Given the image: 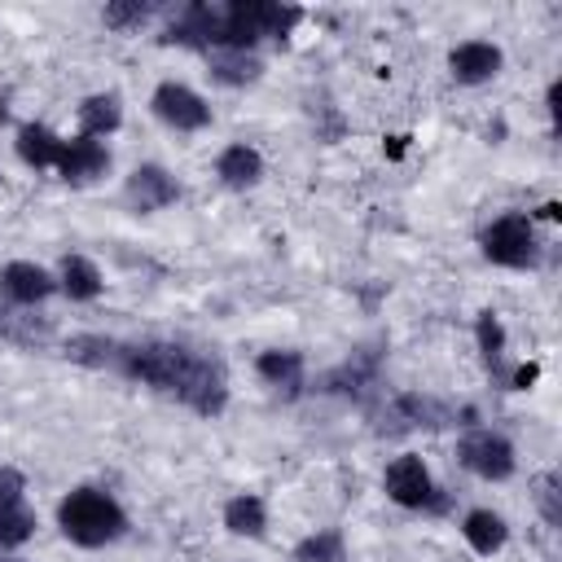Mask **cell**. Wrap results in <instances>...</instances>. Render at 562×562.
Segmentation results:
<instances>
[{
    "mask_svg": "<svg viewBox=\"0 0 562 562\" xmlns=\"http://www.w3.org/2000/svg\"><path fill=\"white\" fill-rule=\"evenodd\" d=\"M57 527H61L66 540H75L83 549H101V544H114L127 531V514H123V505L110 492L75 487L57 505Z\"/></svg>",
    "mask_w": 562,
    "mask_h": 562,
    "instance_id": "2",
    "label": "cell"
},
{
    "mask_svg": "<svg viewBox=\"0 0 562 562\" xmlns=\"http://www.w3.org/2000/svg\"><path fill=\"white\" fill-rule=\"evenodd\" d=\"M461 536H465V544H470L474 553L492 558V553H501V549H505L509 527H505V518H501V514H492V509H470V514H465V522H461Z\"/></svg>",
    "mask_w": 562,
    "mask_h": 562,
    "instance_id": "15",
    "label": "cell"
},
{
    "mask_svg": "<svg viewBox=\"0 0 562 562\" xmlns=\"http://www.w3.org/2000/svg\"><path fill=\"white\" fill-rule=\"evenodd\" d=\"M57 285L75 299V303H88V299H97L101 294V272H97V263L92 259H83V255H66L61 259V272H57Z\"/></svg>",
    "mask_w": 562,
    "mask_h": 562,
    "instance_id": "17",
    "label": "cell"
},
{
    "mask_svg": "<svg viewBox=\"0 0 562 562\" xmlns=\"http://www.w3.org/2000/svg\"><path fill=\"white\" fill-rule=\"evenodd\" d=\"M294 558L299 562H342L347 558V540H342L338 527H321V531H312V536H303L294 544Z\"/></svg>",
    "mask_w": 562,
    "mask_h": 562,
    "instance_id": "20",
    "label": "cell"
},
{
    "mask_svg": "<svg viewBox=\"0 0 562 562\" xmlns=\"http://www.w3.org/2000/svg\"><path fill=\"white\" fill-rule=\"evenodd\" d=\"M149 13H154V4H140V0H110V4L101 9V22L114 26V31H136L140 22H149Z\"/></svg>",
    "mask_w": 562,
    "mask_h": 562,
    "instance_id": "23",
    "label": "cell"
},
{
    "mask_svg": "<svg viewBox=\"0 0 562 562\" xmlns=\"http://www.w3.org/2000/svg\"><path fill=\"white\" fill-rule=\"evenodd\" d=\"M483 255H487L492 263H501V268H536L540 241H536L531 215H522V211L496 215V220L483 228Z\"/></svg>",
    "mask_w": 562,
    "mask_h": 562,
    "instance_id": "3",
    "label": "cell"
},
{
    "mask_svg": "<svg viewBox=\"0 0 562 562\" xmlns=\"http://www.w3.org/2000/svg\"><path fill=\"white\" fill-rule=\"evenodd\" d=\"M536 496H540L544 518H549V522H558L562 514H558V479H553V474H544V479H540V492H536Z\"/></svg>",
    "mask_w": 562,
    "mask_h": 562,
    "instance_id": "26",
    "label": "cell"
},
{
    "mask_svg": "<svg viewBox=\"0 0 562 562\" xmlns=\"http://www.w3.org/2000/svg\"><path fill=\"white\" fill-rule=\"evenodd\" d=\"M22 492H26V479H22V470H13V465H0V509H13V505H22Z\"/></svg>",
    "mask_w": 562,
    "mask_h": 562,
    "instance_id": "25",
    "label": "cell"
},
{
    "mask_svg": "<svg viewBox=\"0 0 562 562\" xmlns=\"http://www.w3.org/2000/svg\"><path fill=\"white\" fill-rule=\"evenodd\" d=\"M215 176L228 184V189H250L263 180V158L259 149L250 145H228L220 158H215Z\"/></svg>",
    "mask_w": 562,
    "mask_h": 562,
    "instance_id": "14",
    "label": "cell"
},
{
    "mask_svg": "<svg viewBox=\"0 0 562 562\" xmlns=\"http://www.w3.org/2000/svg\"><path fill=\"white\" fill-rule=\"evenodd\" d=\"M457 457H461V465H465L470 474H479V479H487V483L509 479L514 465H518V461H514V443H509L505 435H496V430H470V435H461Z\"/></svg>",
    "mask_w": 562,
    "mask_h": 562,
    "instance_id": "5",
    "label": "cell"
},
{
    "mask_svg": "<svg viewBox=\"0 0 562 562\" xmlns=\"http://www.w3.org/2000/svg\"><path fill=\"white\" fill-rule=\"evenodd\" d=\"M474 338H479V351H483L487 369L505 382V325H501V316H496V312H479Z\"/></svg>",
    "mask_w": 562,
    "mask_h": 562,
    "instance_id": "19",
    "label": "cell"
},
{
    "mask_svg": "<svg viewBox=\"0 0 562 562\" xmlns=\"http://www.w3.org/2000/svg\"><path fill=\"white\" fill-rule=\"evenodd\" d=\"M127 198H132L136 211H158V206H171V202L180 198V184H176L162 167L145 162V167H136V171L127 176Z\"/></svg>",
    "mask_w": 562,
    "mask_h": 562,
    "instance_id": "10",
    "label": "cell"
},
{
    "mask_svg": "<svg viewBox=\"0 0 562 562\" xmlns=\"http://www.w3.org/2000/svg\"><path fill=\"white\" fill-rule=\"evenodd\" d=\"M501 66H505V53L487 40H465L448 53V70L457 83H487L501 75Z\"/></svg>",
    "mask_w": 562,
    "mask_h": 562,
    "instance_id": "7",
    "label": "cell"
},
{
    "mask_svg": "<svg viewBox=\"0 0 562 562\" xmlns=\"http://www.w3.org/2000/svg\"><path fill=\"white\" fill-rule=\"evenodd\" d=\"M4 119H9V105H4V101H0V123H4Z\"/></svg>",
    "mask_w": 562,
    "mask_h": 562,
    "instance_id": "27",
    "label": "cell"
},
{
    "mask_svg": "<svg viewBox=\"0 0 562 562\" xmlns=\"http://www.w3.org/2000/svg\"><path fill=\"white\" fill-rule=\"evenodd\" d=\"M224 527H228L233 536H263V527H268L263 501H259L255 492H237V496L224 505Z\"/></svg>",
    "mask_w": 562,
    "mask_h": 562,
    "instance_id": "18",
    "label": "cell"
},
{
    "mask_svg": "<svg viewBox=\"0 0 562 562\" xmlns=\"http://www.w3.org/2000/svg\"><path fill=\"white\" fill-rule=\"evenodd\" d=\"M114 338H105V334H75L70 342H66V356L75 360V364H92V369H105V364H114Z\"/></svg>",
    "mask_w": 562,
    "mask_h": 562,
    "instance_id": "21",
    "label": "cell"
},
{
    "mask_svg": "<svg viewBox=\"0 0 562 562\" xmlns=\"http://www.w3.org/2000/svg\"><path fill=\"white\" fill-rule=\"evenodd\" d=\"M255 369H259V378H263L268 386H277L285 400H294V395L303 391V351H263V356L255 360Z\"/></svg>",
    "mask_w": 562,
    "mask_h": 562,
    "instance_id": "12",
    "label": "cell"
},
{
    "mask_svg": "<svg viewBox=\"0 0 562 562\" xmlns=\"http://www.w3.org/2000/svg\"><path fill=\"white\" fill-rule=\"evenodd\" d=\"M13 145H18V158H22L26 167H35V171H44V167H57V154H61V136H57L53 127H44V123H22Z\"/></svg>",
    "mask_w": 562,
    "mask_h": 562,
    "instance_id": "13",
    "label": "cell"
},
{
    "mask_svg": "<svg viewBox=\"0 0 562 562\" xmlns=\"http://www.w3.org/2000/svg\"><path fill=\"white\" fill-rule=\"evenodd\" d=\"M57 171L66 184H88L97 176L110 171V149L101 140H88V136H75V140H61V154H57Z\"/></svg>",
    "mask_w": 562,
    "mask_h": 562,
    "instance_id": "8",
    "label": "cell"
},
{
    "mask_svg": "<svg viewBox=\"0 0 562 562\" xmlns=\"http://www.w3.org/2000/svg\"><path fill=\"white\" fill-rule=\"evenodd\" d=\"M149 105H154V114H158L167 127H176V132H202V127L211 123V105H206L193 88H184V83H176V79L158 83Z\"/></svg>",
    "mask_w": 562,
    "mask_h": 562,
    "instance_id": "6",
    "label": "cell"
},
{
    "mask_svg": "<svg viewBox=\"0 0 562 562\" xmlns=\"http://www.w3.org/2000/svg\"><path fill=\"white\" fill-rule=\"evenodd\" d=\"M31 531H35V514L31 509H22V505L0 509V549H13L22 540H31Z\"/></svg>",
    "mask_w": 562,
    "mask_h": 562,
    "instance_id": "24",
    "label": "cell"
},
{
    "mask_svg": "<svg viewBox=\"0 0 562 562\" xmlns=\"http://www.w3.org/2000/svg\"><path fill=\"white\" fill-rule=\"evenodd\" d=\"M206 66H211L206 75L215 83H228V88H246V83H255L263 75V61L255 53H241V48H211Z\"/></svg>",
    "mask_w": 562,
    "mask_h": 562,
    "instance_id": "11",
    "label": "cell"
},
{
    "mask_svg": "<svg viewBox=\"0 0 562 562\" xmlns=\"http://www.w3.org/2000/svg\"><path fill=\"white\" fill-rule=\"evenodd\" d=\"M114 369L132 382H145L162 395H176L202 417L224 413L228 404V373L211 351H193L184 342H119Z\"/></svg>",
    "mask_w": 562,
    "mask_h": 562,
    "instance_id": "1",
    "label": "cell"
},
{
    "mask_svg": "<svg viewBox=\"0 0 562 562\" xmlns=\"http://www.w3.org/2000/svg\"><path fill=\"white\" fill-rule=\"evenodd\" d=\"M0 562H26V558H0Z\"/></svg>",
    "mask_w": 562,
    "mask_h": 562,
    "instance_id": "28",
    "label": "cell"
},
{
    "mask_svg": "<svg viewBox=\"0 0 562 562\" xmlns=\"http://www.w3.org/2000/svg\"><path fill=\"white\" fill-rule=\"evenodd\" d=\"M373 373H378V356H356L325 378V391H360L364 382H373Z\"/></svg>",
    "mask_w": 562,
    "mask_h": 562,
    "instance_id": "22",
    "label": "cell"
},
{
    "mask_svg": "<svg viewBox=\"0 0 562 562\" xmlns=\"http://www.w3.org/2000/svg\"><path fill=\"white\" fill-rule=\"evenodd\" d=\"M382 483H386V496H391L395 505H404V509H443V496H439V487H435L426 461L413 457V452L395 457V461L386 465V479H382Z\"/></svg>",
    "mask_w": 562,
    "mask_h": 562,
    "instance_id": "4",
    "label": "cell"
},
{
    "mask_svg": "<svg viewBox=\"0 0 562 562\" xmlns=\"http://www.w3.org/2000/svg\"><path fill=\"white\" fill-rule=\"evenodd\" d=\"M53 290H57V281H53V277H48L40 263L13 259V263H4V268H0V294H4L9 303L31 307V303H44Z\"/></svg>",
    "mask_w": 562,
    "mask_h": 562,
    "instance_id": "9",
    "label": "cell"
},
{
    "mask_svg": "<svg viewBox=\"0 0 562 562\" xmlns=\"http://www.w3.org/2000/svg\"><path fill=\"white\" fill-rule=\"evenodd\" d=\"M119 123H123V110H119V97H114V92H92V97H83V105H79V136L97 140V136L119 132Z\"/></svg>",
    "mask_w": 562,
    "mask_h": 562,
    "instance_id": "16",
    "label": "cell"
}]
</instances>
